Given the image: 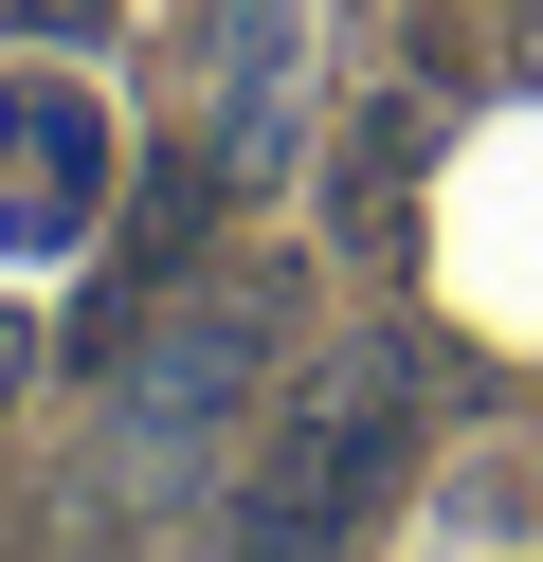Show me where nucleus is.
I'll return each instance as SVG.
<instances>
[{
  "instance_id": "1",
  "label": "nucleus",
  "mask_w": 543,
  "mask_h": 562,
  "mask_svg": "<svg viewBox=\"0 0 543 562\" xmlns=\"http://www.w3.org/2000/svg\"><path fill=\"white\" fill-rule=\"evenodd\" d=\"M417 417H434L417 327H344L308 381H272V436H253L236 508H217V562H344L417 472Z\"/></svg>"
},
{
  "instance_id": "2",
  "label": "nucleus",
  "mask_w": 543,
  "mask_h": 562,
  "mask_svg": "<svg viewBox=\"0 0 543 562\" xmlns=\"http://www.w3.org/2000/svg\"><path fill=\"white\" fill-rule=\"evenodd\" d=\"M290 363H308V255H200L127 345V472H200Z\"/></svg>"
},
{
  "instance_id": "3",
  "label": "nucleus",
  "mask_w": 543,
  "mask_h": 562,
  "mask_svg": "<svg viewBox=\"0 0 543 562\" xmlns=\"http://www.w3.org/2000/svg\"><path fill=\"white\" fill-rule=\"evenodd\" d=\"M91 218H109V110L0 55V255H91Z\"/></svg>"
},
{
  "instance_id": "4",
  "label": "nucleus",
  "mask_w": 543,
  "mask_h": 562,
  "mask_svg": "<svg viewBox=\"0 0 543 562\" xmlns=\"http://www.w3.org/2000/svg\"><path fill=\"white\" fill-rule=\"evenodd\" d=\"M200 164L236 200H272L308 164V0H236L217 19V110H200Z\"/></svg>"
},
{
  "instance_id": "5",
  "label": "nucleus",
  "mask_w": 543,
  "mask_h": 562,
  "mask_svg": "<svg viewBox=\"0 0 543 562\" xmlns=\"http://www.w3.org/2000/svg\"><path fill=\"white\" fill-rule=\"evenodd\" d=\"M417 164H434V110H417V91H381V110L344 127V164H326V218L381 255V236H398V200H417Z\"/></svg>"
},
{
  "instance_id": "6",
  "label": "nucleus",
  "mask_w": 543,
  "mask_h": 562,
  "mask_svg": "<svg viewBox=\"0 0 543 562\" xmlns=\"http://www.w3.org/2000/svg\"><path fill=\"white\" fill-rule=\"evenodd\" d=\"M109 0H0V55H91Z\"/></svg>"
},
{
  "instance_id": "7",
  "label": "nucleus",
  "mask_w": 543,
  "mask_h": 562,
  "mask_svg": "<svg viewBox=\"0 0 543 562\" xmlns=\"http://www.w3.org/2000/svg\"><path fill=\"white\" fill-rule=\"evenodd\" d=\"M36 562H127V508H109V490H55V526H36Z\"/></svg>"
},
{
  "instance_id": "8",
  "label": "nucleus",
  "mask_w": 543,
  "mask_h": 562,
  "mask_svg": "<svg viewBox=\"0 0 543 562\" xmlns=\"http://www.w3.org/2000/svg\"><path fill=\"white\" fill-rule=\"evenodd\" d=\"M36 363H55V345H36V308H0V417L36 400Z\"/></svg>"
}]
</instances>
